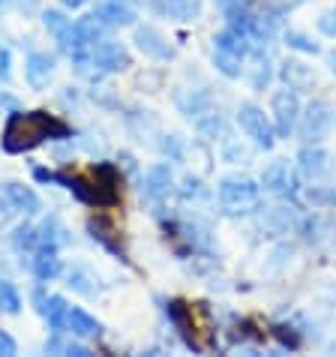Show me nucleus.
Here are the masks:
<instances>
[{
  "instance_id": "4",
  "label": "nucleus",
  "mask_w": 336,
  "mask_h": 357,
  "mask_svg": "<svg viewBox=\"0 0 336 357\" xmlns=\"http://www.w3.org/2000/svg\"><path fill=\"white\" fill-rule=\"evenodd\" d=\"M333 126V108L324 102V99H315L300 112V121H298V138L300 144H321L328 138Z\"/></svg>"
},
{
  "instance_id": "28",
  "label": "nucleus",
  "mask_w": 336,
  "mask_h": 357,
  "mask_svg": "<svg viewBox=\"0 0 336 357\" xmlns=\"http://www.w3.org/2000/svg\"><path fill=\"white\" fill-rule=\"evenodd\" d=\"M0 310L9 315L22 312V294H18V289L9 280H0Z\"/></svg>"
},
{
  "instance_id": "18",
  "label": "nucleus",
  "mask_w": 336,
  "mask_h": 357,
  "mask_svg": "<svg viewBox=\"0 0 336 357\" xmlns=\"http://www.w3.org/2000/svg\"><path fill=\"white\" fill-rule=\"evenodd\" d=\"M280 78L285 82V87H291V91H310V87L315 84L312 69L303 61H294V57L280 63Z\"/></svg>"
},
{
  "instance_id": "38",
  "label": "nucleus",
  "mask_w": 336,
  "mask_h": 357,
  "mask_svg": "<svg viewBox=\"0 0 336 357\" xmlns=\"http://www.w3.org/2000/svg\"><path fill=\"white\" fill-rule=\"evenodd\" d=\"M268 82H270V69H268V63H259V73H255V78H252V87L261 91Z\"/></svg>"
},
{
  "instance_id": "27",
  "label": "nucleus",
  "mask_w": 336,
  "mask_h": 357,
  "mask_svg": "<svg viewBox=\"0 0 336 357\" xmlns=\"http://www.w3.org/2000/svg\"><path fill=\"white\" fill-rule=\"evenodd\" d=\"M213 66H216V73L225 75V78H240V73H243V57L213 48Z\"/></svg>"
},
{
  "instance_id": "10",
  "label": "nucleus",
  "mask_w": 336,
  "mask_h": 357,
  "mask_svg": "<svg viewBox=\"0 0 336 357\" xmlns=\"http://www.w3.org/2000/svg\"><path fill=\"white\" fill-rule=\"evenodd\" d=\"M33 301H36V310L45 315L48 327H52L54 333H66V312H69V303L63 301L61 294H43V291H33Z\"/></svg>"
},
{
  "instance_id": "3",
  "label": "nucleus",
  "mask_w": 336,
  "mask_h": 357,
  "mask_svg": "<svg viewBox=\"0 0 336 357\" xmlns=\"http://www.w3.org/2000/svg\"><path fill=\"white\" fill-rule=\"evenodd\" d=\"M117 186H121V174H117V168L112 162H100L91 172V181H84V177H69L66 190H72L87 204L112 207V204L121 202Z\"/></svg>"
},
{
  "instance_id": "16",
  "label": "nucleus",
  "mask_w": 336,
  "mask_h": 357,
  "mask_svg": "<svg viewBox=\"0 0 336 357\" xmlns=\"http://www.w3.org/2000/svg\"><path fill=\"white\" fill-rule=\"evenodd\" d=\"M57 273H61V255H57V246L39 243L33 250V276L39 282H52Z\"/></svg>"
},
{
  "instance_id": "36",
  "label": "nucleus",
  "mask_w": 336,
  "mask_h": 357,
  "mask_svg": "<svg viewBox=\"0 0 336 357\" xmlns=\"http://www.w3.org/2000/svg\"><path fill=\"white\" fill-rule=\"evenodd\" d=\"M181 195L186 198V202H190V198H201V195H207V190L201 186V181H199V177H186V181H183V190H181Z\"/></svg>"
},
{
  "instance_id": "11",
  "label": "nucleus",
  "mask_w": 336,
  "mask_h": 357,
  "mask_svg": "<svg viewBox=\"0 0 336 357\" xmlns=\"http://www.w3.org/2000/svg\"><path fill=\"white\" fill-rule=\"evenodd\" d=\"M93 15L100 18L105 27H132L135 24V9L126 0H100L93 9Z\"/></svg>"
},
{
  "instance_id": "33",
  "label": "nucleus",
  "mask_w": 336,
  "mask_h": 357,
  "mask_svg": "<svg viewBox=\"0 0 336 357\" xmlns=\"http://www.w3.org/2000/svg\"><path fill=\"white\" fill-rule=\"evenodd\" d=\"M306 198L315 207H333L336 204V186H310L306 190Z\"/></svg>"
},
{
  "instance_id": "29",
  "label": "nucleus",
  "mask_w": 336,
  "mask_h": 357,
  "mask_svg": "<svg viewBox=\"0 0 336 357\" xmlns=\"http://www.w3.org/2000/svg\"><path fill=\"white\" fill-rule=\"evenodd\" d=\"M195 130L204 138H216L225 132V121H222V114H216V112H204V114H199V121H195Z\"/></svg>"
},
{
  "instance_id": "8",
  "label": "nucleus",
  "mask_w": 336,
  "mask_h": 357,
  "mask_svg": "<svg viewBox=\"0 0 336 357\" xmlns=\"http://www.w3.org/2000/svg\"><path fill=\"white\" fill-rule=\"evenodd\" d=\"M261 190L280 195V198H294L298 195V174L291 172V165L285 160H276V162H270L268 168H264Z\"/></svg>"
},
{
  "instance_id": "1",
  "label": "nucleus",
  "mask_w": 336,
  "mask_h": 357,
  "mask_svg": "<svg viewBox=\"0 0 336 357\" xmlns=\"http://www.w3.org/2000/svg\"><path fill=\"white\" fill-rule=\"evenodd\" d=\"M72 130L52 117L48 112H15L9 114V121L3 126V151L6 153H24V151H33L48 138V142H54V138H69Z\"/></svg>"
},
{
  "instance_id": "2",
  "label": "nucleus",
  "mask_w": 336,
  "mask_h": 357,
  "mask_svg": "<svg viewBox=\"0 0 336 357\" xmlns=\"http://www.w3.org/2000/svg\"><path fill=\"white\" fill-rule=\"evenodd\" d=\"M216 198L225 216H250L261 211V181L246 174H229L216 186Z\"/></svg>"
},
{
  "instance_id": "35",
  "label": "nucleus",
  "mask_w": 336,
  "mask_h": 357,
  "mask_svg": "<svg viewBox=\"0 0 336 357\" xmlns=\"http://www.w3.org/2000/svg\"><path fill=\"white\" fill-rule=\"evenodd\" d=\"M319 31H321L324 36L336 39V6H333V9H328V13H321V15H319Z\"/></svg>"
},
{
  "instance_id": "25",
  "label": "nucleus",
  "mask_w": 336,
  "mask_h": 357,
  "mask_svg": "<svg viewBox=\"0 0 336 357\" xmlns=\"http://www.w3.org/2000/svg\"><path fill=\"white\" fill-rule=\"evenodd\" d=\"M66 285L72 291L78 294H84V297H96L100 294V285H96V276L87 271V267H72V271L66 273Z\"/></svg>"
},
{
  "instance_id": "13",
  "label": "nucleus",
  "mask_w": 336,
  "mask_h": 357,
  "mask_svg": "<svg viewBox=\"0 0 336 357\" xmlns=\"http://www.w3.org/2000/svg\"><path fill=\"white\" fill-rule=\"evenodd\" d=\"M171 190H174V174H171V168H168V162H156L147 168V174H144V195L147 198L162 202Z\"/></svg>"
},
{
  "instance_id": "41",
  "label": "nucleus",
  "mask_w": 336,
  "mask_h": 357,
  "mask_svg": "<svg viewBox=\"0 0 336 357\" xmlns=\"http://www.w3.org/2000/svg\"><path fill=\"white\" fill-rule=\"evenodd\" d=\"M61 3H63V6H69V9H78V6H84L87 0H61Z\"/></svg>"
},
{
  "instance_id": "34",
  "label": "nucleus",
  "mask_w": 336,
  "mask_h": 357,
  "mask_svg": "<svg viewBox=\"0 0 336 357\" xmlns=\"http://www.w3.org/2000/svg\"><path fill=\"white\" fill-rule=\"evenodd\" d=\"M43 22H45V27H48V31H52L54 36H61V33L66 31V27L72 24V22H69V18H66L63 13H57V9H48V13L43 15Z\"/></svg>"
},
{
  "instance_id": "21",
  "label": "nucleus",
  "mask_w": 336,
  "mask_h": 357,
  "mask_svg": "<svg viewBox=\"0 0 336 357\" xmlns=\"http://www.w3.org/2000/svg\"><path fill=\"white\" fill-rule=\"evenodd\" d=\"M156 13H162L174 22H192L201 15V3L199 0H153Z\"/></svg>"
},
{
  "instance_id": "22",
  "label": "nucleus",
  "mask_w": 336,
  "mask_h": 357,
  "mask_svg": "<svg viewBox=\"0 0 336 357\" xmlns=\"http://www.w3.org/2000/svg\"><path fill=\"white\" fill-rule=\"evenodd\" d=\"M213 45L220 48V52H231V54H240V57H246V54L252 52L250 36L240 33V31H237V27H231V24L213 36Z\"/></svg>"
},
{
  "instance_id": "15",
  "label": "nucleus",
  "mask_w": 336,
  "mask_h": 357,
  "mask_svg": "<svg viewBox=\"0 0 336 357\" xmlns=\"http://www.w3.org/2000/svg\"><path fill=\"white\" fill-rule=\"evenodd\" d=\"M24 75H27V84H31L33 91L45 87L48 82H52V75H54V57L45 54V52H33L31 57H27V63H24Z\"/></svg>"
},
{
  "instance_id": "37",
  "label": "nucleus",
  "mask_w": 336,
  "mask_h": 357,
  "mask_svg": "<svg viewBox=\"0 0 336 357\" xmlns=\"http://www.w3.org/2000/svg\"><path fill=\"white\" fill-rule=\"evenodd\" d=\"M18 351V345H15V340L9 336L6 331H0V357H13Z\"/></svg>"
},
{
  "instance_id": "23",
  "label": "nucleus",
  "mask_w": 336,
  "mask_h": 357,
  "mask_svg": "<svg viewBox=\"0 0 336 357\" xmlns=\"http://www.w3.org/2000/svg\"><path fill=\"white\" fill-rule=\"evenodd\" d=\"M298 234L303 237L306 243L321 246V243L330 241V225L324 222V216L312 213V216H303V220H298Z\"/></svg>"
},
{
  "instance_id": "20",
  "label": "nucleus",
  "mask_w": 336,
  "mask_h": 357,
  "mask_svg": "<svg viewBox=\"0 0 336 357\" xmlns=\"http://www.w3.org/2000/svg\"><path fill=\"white\" fill-rule=\"evenodd\" d=\"M66 331L78 336V340H91V336H100L102 333V324L93 319L91 312L78 310V306H69L66 312Z\"/></svg>"
},
{
  "instance_id": "40",
  "label": "nucleus",
  "mask_w": 336,
  "mask_h": 357,
  "mask_svg": "<svg viewBox=\"0 0 336 357\" xmlns=\"http://www.w3.org/2000/svg\"><path fill=\"white\" fill-rule=\"evenodd\" d=\"M0 78H9V52H0Z\"/></svg>"
},
{
  "instance_id": "30",
  "label": "nucleus",
  "mask_w": 336,
  "mask_h": 357,
  "mask_svg": "<svg viewBox=\"0 0 336 357\" xmlns=\"http://www.w3.org/2000/svg\"><path fill=\"white\" fill-rule=\"evenodd\" d=\"M36 231H39V243H48V246H61V243L66 241V231H63V225L57 222L54 216H52V220H45L43 225L36 228Z\"/></svg>"
},
{
  "instance_id": "6",
  "label": "nucleus",
  "mask_w": 336,
  "mask_h": 357,
  "mask_svg": "<svg viewBox=\"0 0 336 357\" xmlns=\"http://www.w3.org/2000/svg\"><path fill=\"white\" fill-rule=\"evenodd\" d=\"M237 123H240L246 138H252V144L261 147V151H270V147L276 144L273 121L264 114V108H259L255 102H243L240 108H237Z\"/></svg>"
},
{
  "instance_id": "19",
  "label": "nucleus",
  "mask_w": 336,
  "mask_h": 357,
  "mask_svg": "<svg viewBox=\"0 0 336 357\" xmlns=\"http://www.w3.org/2000/svg\"><path fill=\"white\" fill-rule=\"evenodd\" d=\"M168 315H171L174 327L181 331V336L186 340V345L190 349H201V342L195 340V319H192V306H186L181 301H171L168 303Z\"/></svg>"
},
{
  "instance_id": "7",
  "label": "nucleus",
  "mask_w": 336,
  "mask_h": 357,
  "mask_svg": "<svg viewBox=\"0 0 336 357\" xmlns=\"http://www.w3.org/2000/svg\"><path fill=\"white\" fill-rule=\"evenodd\" d=\"M91 63L100 69V73H123L126 66H132V57H130V52H126L123 43L100 39L91 52Z\"/></svg>"
},
{
  "instance_id": "9",
  "label": "nucleus",
  "mask_w": 336,
  "mask_h": 357,
  "mask_svg": "<svg viewBox=\"0 0 336 357\" xmlns=\"http://www.w3.org/2000/svg\"><path fill=\"white\" fill-rule=\"evenodd\" d=\"M330 168L328 151H321V144H303L298 153V174L303 181H319V177Z\"/></svg>"
},
{
  "instance_id": "31",
  "label": "nucleus",
  "mask_w": 336,
  "mask_h": 357,
  "mask_svg": "<svg viewBox=\"0 0 336 357\" xmlns=\"http://www.w3.org/2000/svg\"><path fill=\"white\" fill-rule=\"evenodd\" d=\"M282 39H285V45L289 48H294V52H303V54H319L321 52V45L312 43V39L306 33H300V31H285Z\"/></svg>"
},
{
  "instance_id": "42",
  "label": "nucleus",
  "mask_w": 336,
  "mask_h": 357,
  "mask_svg": "<svg viewBox=\"0 0 336 357\" xmlns=\"http://www.w3.org/2000/svg\"><path fill=\"white\" fill-rule=\"evenodd\" d=\"M328 66H330V73L336 75V48H333V52H328Z\"/></svg>"
},
{
  "instance_id": "39",
  "label": "nucleus",
  "mask_w": 336,
  "mask_h": 357,
  "mask_svg": "<svg viewBox=\"0 0 336 357\" xmlns=\"http://www.w3.org/2000/svg\"><path fill=\"white\" fill-rule=\"evenodd\" d=\"M225 160H246V151L243 147H237V144H231V147H225Z\"/></svg>"
},
{
  "instance_id": "24",
  "label": "nucleus",
  "mask_w": 336,
  "mask_h": 357,
  "mask_svg": "<svg viewBox=\"0 0 336 357\" xmlns=\"http://www.w3.org/2000/svg\"><path fill=\"white\" fill-rule=\"evenodd\" d=\"M174 99H177V108H181L183 114H190V117H192V114L199 117V114H204V112H211V102H213L207 91H181Z\"/></svg>"
},
{
  "instance_id": "32",
  "label": "nucleus",
  "mask_w": 336,
  "mask_h": 357,
  "mask_svg": "<svg viewBox=\"0 0 336 357\" xmlns=\"http://www.w3.org/2000/svg\"><path fill=\"white\" fill-rule=\"evenodd\" d=\"M13 243H15V250H18V252H33L36 246H39V231H36L33 225H22V228H15Z\"/></svg>"
},
{
  "instance_id": "26",
  "label": "nucleus",
  "mask_w": 336,
  "mask_h": 357,
  "mask_svg": "<svg viewBox=\"0 0 336 357\" xmlns=\"http://www.w3.org/2000/svg\"><path fill=\"white\" fill-rule=\"evenodd\" d=\"M45 351L48 354H75V357H87L91 354V349L82 342H75L72 336H63V333H54L52 340L45 342Z\"/></svg>"
},
{
  "instance_id": "17",
  "label": "nucleus",
  "mask_w": 336,
  "mask_h": 357,
  "mask_svg": "<svg viewBox=\"0 0 336 357\" xmlns=\"http://www.w3.org/2000/svg\"><path fill=\"white\" fill-rule=\"evenodd\" d=\"M261 228L268 231V237H282L298 228V216H294V207H270L268 213L261 216Z\"/></svg>"
},
{
  "instance_id": "5",
  "label": "nucleus",
  "mask_w": 336,
  "mask_h": 357,
  "mask_svg": "<svg viewBox=\"0 0 336 357\" xmlns=\"http://www.w3.org/2000/svg\"><path fill=\"white\" fill-rule=\"evenodd\" d=\"M300 112H303V105H300L298 91H291V87L273 91V99H270V121H273L276 138H289L294 130H298Z\"/></svg>"
},
{
  "instance_id": "14",
  "label": "nucleus",
  "mask_w": 336,
  "mask_h": 357,
  "mask_svg": "<svg viewBox=\"0 0 336 357\" xmlns=\"http://www.w3.org/2000/svg\"><path fill=\"white\" fill-rule=\"evenodd\" d=\"M3 198L9 204L15 207L18 213H27V216H33L43 211V202H39V195L31 190V186H24V183H3Z\"/></svg>"
},
{
  "instance_id": "12",
  "label": "nucleus",
  "mask_w": 336,
  "mask_h": 357,
  "mask_svg": "<svg viewBox=\"0 0 336 357\" xmlns=\"http://www.w3.org/2000/svg\"><path fill=\"white\" fill-rule=\"evenodd\" d=\"M135 43L153 61H171L174 57V48L168 45V39L156 27H135Z\"/></svg>"
}]
</instances>
